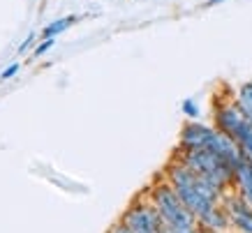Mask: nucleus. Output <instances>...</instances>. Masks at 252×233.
<instances>
[{"label": "nucleus", "mask_w": 252, "mask_h": 233, "mask_svg": "<svg viewBox=\"0 0 252 233\" xmlns=\"http://www.w3.org/2000/svg\"><path fill=\"white\" fill-rule=\"evenodd\" d=\"M164 173H167V182L174 187L176 194L181 196V201L190 208V212L197 217V222L201 217H206L211 210H215L222 194H224L222 187L197 175L183 162H171Z\"/></svg>", "instance_id": "f257e3e1"}, {"label": "nucleus", "mask_w": 252, "mask_h": 233, "mask_svg": "<svg viewBox=\"0 0 252 233\" xmlns=\"http://www.w3.org/2000/svg\"><path fill=\"white\" fill-rule=\"evenodd\" d=\"M151 203L160 212L162 222L169 229H197V217L190 212V208L181 201V196L174 192V187L167 180H160L151 189Z\"/></svg>", "instance_id": "f03ea898"}, {"label": "nucleus", "mask_w": 252, "mask_h": 233, "mask_svg": "<svg viewBox=\"0 0 252 233\" xmlns=\"http://www.w3.org/2000/svg\"><path fill=\"white\" fill-rule=\"evenodd\" d=\"M178 162H183L188 169L206 178V180L215 182L218 187H227L234 180V166L222 159L220 155L206 150V148H194V150H181L178 152Z\"/></svg>", "instance_id": "7ed1b4c3"}, {"label": "nucleus", "mask_w": 252, "mask_h": 233, "mask_svg": "<svg viewBox=\"0 0 252 233\" xmlns=\"http://www.w3.org/2000/svg\"><path fill=\"white\" fill-rule=\"evenodd\" d=\"M123 224L127 226L132 233H162L164 231V222H162L160 212L155 210L153 203L137 201L130 210L123 215Z\"/></svg>", "instance_id": "20e7f679"}, {"label": "nucleus", "mask_w": 252, "mask_h": 233, "mask_svg": "<svg viewBox=\"0 0 252 233\" xmlns=\"http://www.w3.org/2000/svg\"><path fill=\"white\" fill-rule=\"evenodd\" d=\"M224 212L241 233H252V205H248L241 194L224 199Z\"/></svg>", "instance_id": "39448f33"}, {"label": "nucleus", "mask_w": 252, "mask_h": 233, "mask_svg": "<svg viewBox=\"0 0 252 233\" xmlns=\"http://www.w3.org/2000/svg\"><path fill=\"white\" fill-rule=\"evenodd\" d=\"M215 127L201 125V122H188L181 132V150H194V148H206Z\"/></svg>", "instance_id": "423d86ee"}, {"label": "nucleus", "mask_w": 252, "mask_h": 233, "mask_svg": "<svg viewBox=\"0 0 252 233\" xmlns=\"http://www.w3.org/2000/svg\"><path fill=\"white\" fill-rule=\"evenodd\" d=\"M234 180H236L238 194L248 201V205H252V162L245 155L234 169Z\"/></svg>", "instance_id": "0eeeda50"}, {"label": "nucleus", "mask_w": 252, "mask_h": 233, "mask_svg": "<svg viewBox=\"0 0 252 233\" xmlns=\"http://www.w3.org/2000/svg\"><path fill=\"white\" fill-rule=\"evenodd\" d=\"M229 136L238 143V148L243 150L245 157L252 162V122L243 116V120L238 122L236 127H234V132H231Z\"/></svg>", "instance_id": "6e6552de"}, {"label": "nucleus", "mask_w": 252, "mask_h": 233, "mask_svg": "<svg viewBox=\"0 0 252 233\" xmlns=\"http://www.w3.org/2000/svg\"><path fill=\"white\" fill-rule=\"evenodd\" d=\"M236 104L241 106V111L245 113V118L252 122V81L243 83L238 88V95H236Z\"/></svg>", "instance_id": "1a4fd4ad"}, {"label": "nucleus", "mask_w": 252, "mask_h": 233, "mask_svg": "<svg viewBox=\"0 0 252 233\" xmlns=\"http://www.w3.org/2000/svg\"><path fill=\"white\" fill-rule=\"evenodd\" d=\"M72 23H74V16H65V19H56L54 23H49V26H46V28H44V30L39 32V37H42V39L58 37L61 32H65V30H67L69 26H72Z\"/></svg>", "instance_id": "9d476101"}, {"label": "nucleus", "mask_w": 252, "mask_h": 233, "mask_svg": "<svg viewBox=\"0 0 252 233\" xmlns=\"http://www.w3.org/2000/svg\"><path fill=\"white\" fill-rule=\"evenodd\" d=\"M54 42H56V37H49V39H42V44H37L35 46V51H32V58H39V56H44L51 46H54Z\"/></svg>", "instance_id": "9b49d317"}, {"label": "nucleus", "mask_w": 252, "mask_h": 233, "mask_svg": "<svg viewBox=\"0 0 252 233\" xmlns=\"http://www.w3.org/2000/svg\"><path fill=\"white\" fill-rule=\"evenodd\" d=\"M183 111L188 113L190 118H197V116H199V109H197V104H194L192 99H185V102H183Z\"/></svg>", "instance_id": "f8f14e48"}, {"label": "nucleus", "mask_w": 252, "mask_h": 233, "mask_svg": "<svg viewBox=\"0 0 252 233\" xmlns=\"http://www.w3.org/2000/svg\"><path fill=\"white\" fill-rule=\"evenodd\" d=\"M19 69H21V65H19V62H12V65H9V67L5 69L2 74H0V79H2V81H7V79H12V76H14Z\"/></svg>", "instance_id": "ddd939ff"}, {"label": "nucleus", "mask_w": 252, "mask_h": 233, "mask_svg": "<svg viewBox=\"0 0 252 233\" xmlns=\"http://www.w3.org/2000/svg\"><path fill=\"white\" fill-rule=\"evenodd\" d=\"M109 233H132V231H130V229H127V226H125V224H123V222H121V224H116V226H114V229H111V231H109Z\"/></svg>", "instance_id": "4468645a"}, {"label": "nucleus", "mask_w": 252, "mask_h": 233, "mask_svg": "<svg viewBox=\"0 0 252 233\" xmlns=\"http://www.w3.org/2000/svg\"><path fill=\"white\" fill-rule=\"evenodd\" d=\"M32 39H35V35H28V39H26V42H21V44H19V53H23V51H26V49H28V46L32 44Z\"/></svg>", "instance_id": "2eb2a0df"}, {"label": "nucleus", "mask_w": 252, "mask_h": 233, "mask_svg": "<svg viewBox=\"0 0 252 233\" xmlns=\"http://www.w3.org/2000/svg\"><path fill=\"white\" fill-rule=\"evenodd\" d=\"M218 2H222V0H208L206 5H218Z\"/></svg>", "instance_id": "dca6fc26"}, {"label": "nucleus", "mask_w": 252, "mask_h": 233, "mask_svg": "<svg viewBox=\"0 0 252 233\" xmlns=\"http://www.w3.org/2000/svg\"><path fill=\"white\" fill-rule=\"evenodd\" d=\"M199 233H218V231H199Z\"/></svg>", "instance_id": "f3484780"}]
</instances>
